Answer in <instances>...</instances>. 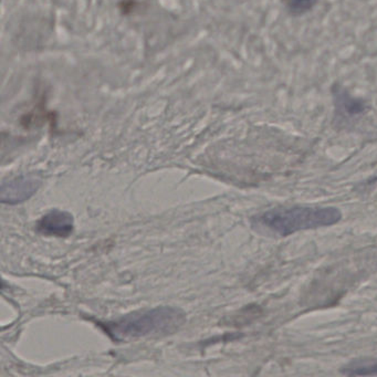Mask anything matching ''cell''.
I'll list each match as a JSON object with an SVG mask.
<instances>
[{"label":"cell","mask_w":377,"mask_h":377,"mask_svg":"<svg viewBox=\"0 0 377 377\" xmlns=\"http://www.w3.org/2000/svg\"><path fill=\"white\" fill-rule=\"evenodd\" d=\"M342 219V213L335 207L292 206L278 207L255 216L253 228L286 237L302 230H318L333 226Z\"/></svg>","instance_id":"6da1fadb"},{"label":"cell","mask_w":377,"mask_h":377,"mask_svg":"<svg viewBox=\"0 0 377 377\" xmlns=\"http://www.w3.org/2000/svg\"><path fill=\"white\" fill-rule=\"evenodd\" d=\"M185 320V313L177 307H157L125 315L102 326L111 337L122 341L170 335L177 331Z\"/></svg>","instance_id":"7a4b0ae2"},{"label":"cell","mask_w":377,"mask_h":377,"mask_svg":"<svg viewBox=\"0 0 377 377\" xmlns=\"http://www.w3.org/2000/svg\"><path fill=\"white\" fill-rule=\"evenodd\" d=\"M39 185H40V181L35 176H19L1 185L0 200L3 204H9V205L26 202L35 194Z\"/></svg>","instance_id":"3957f363"},{"label":"cell","mask_w":377,"mask_h":377,"mask_svg":"<svg viewBox=\"0 0 377 377\" xmlns=\"http://www.w3.org/2000/svg\"><path fill=\"white\" fill-rule=\"evenodd\" d=\"M74 220L72 215L63 210L54 209L41 217L37 224L39 234L49 237H67L72 234Z\"/></svg>","instance_id":"277c9868"},{"label":"cell","mask_w":377,"mask_h":377,"mask_svg":"<svg viewBox=\"0 0 377 377\" xmlns=\"http://www.w3.org/2000/svg\"><path fill=\"white\" fill-rule=\"evenodd\" d=\"M332 93L335 97V108L341 113L350 116V118H354V116L362 115L367 112V102L362 99H358V97H354L343 86L335 84L332 88Z\"/></svg>","instance_id":"5b68a950"},{"label":"cell","mask_w":377,"mask_h":377,"mask_svg":"<svg viewBox=\"0 0 377 377\" xmlns=\"http://www.w3.org/2000/svg\"><path fill=\"white\" fill-rule=\"evenodd\" d=\"M343 374L348 376H373L377 375V358H360L345 365Z\"/></svg>","instance_id":"8992f818"},{"label":"cell","mask_w":377,"mask_h":377,"mask_svg":"<svg viewBox=\"0 0 377 377\" xmlns=\"http://www.w3.org/2000/svg\"><path fill=\"white\" fill-rule=\"evenodd\" d=\"M315 1L316 0H286V7L292 16H302L314 7Z\"/></svg>","instance_id":"52a82bcc"}]
</instances>
